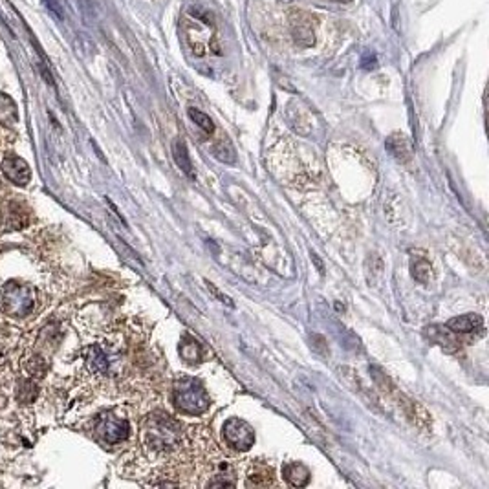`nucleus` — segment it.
Listing matches in <instances>:
<instances>
[{
    "label": "nucleus",
    "instance_id": "nucleus-19",
    "mask_svg": "<svg viewBox=\"0 0 489 489\" xmlns=\"http://www.w3.org/2000/svg\"><path fill=\"white\" fill-rule=\"evenodd\" d=\"M361 67L365 68V70H372L374 67H376V57L374 55H365L361 61Z\"/></svg>",
    "mask_w": 489,
    "mask_h": 489
},
{
    "label": "nucleus",
    "instance_id": "nucleus-3",
    "mask_svg": "<svg viewBox=\"0 0 489 489\" xmlns=\"http://www.w3.org/2000/svg\"><path fill=\"white\" fill-rule=\"evenodd\" d=\"M0 306L11 317H26L33 308V295L28 286L8 282L0 291Z\"/></svg>",
    "mask_w": 489,
    "mask_h": 489
},
{
    "label": "nucleus",
    "instance_id": "nucleus-5",
    "mask_svg": "<svg viewBox=\"0 0 489 489\" xmlns=\"http://www.w3.org/2000/svg\"><path fill=\"white\" fill-rule=\"evenodd\" d=\"M97 433L107 443H119L127 440L130 427H128L127 420L107 414V416H101L97 422Z\"/></svg>",
    "mask_w": 489,
    "mask_h": 489
},
{
    "label": "nucleus",
    "instance_id": "nucleus-12",
    "mask_svg": "<svg viewBox=\"0 0 489 489\" xmlns=\"http://www.w3.org/2000/svg\"><path fill=\"white\" fill-rule=\"evenodd\" d=\"M273 484V469L266 464H253L251 471L248 473L246 486H255V488H266Z\"/></svg>",
    "mask_w": 489,
    "mask_h": 489
},
{
    "label": "nucleus",
    "instance_id": "nucleus-15",
    "mask_svg": "<svg viewBox=\"0 0 489 489\" xmlns=\"http://www.w3.org/2000/svg\"><path fill=\"white\" fill-rule=\"evenodd\" d=\"M180 354H182V357H184L185 361L196 363L200 359L198 341H194V339H189L187 337V339L180 345Z\"/></svg>",
    "mask_w": 489,
    "mask_h": 489
},
{
    "label": "nucleus",
    "instance_id": "nucleus-1",
    "mask_svg": "<svg viewBox=\"0 0 489 489\" xmlns=\"http://www.w3.org/2000/svg\"><path fill=\"white\" fill-rule=\"evenodd\" d=\"M173 402L174 407L187 416H198L205 413L211 405L209 394L204 385L194 377H182L174 383Z\"/></svg>",
    "mask_w": 489,
    "mask_h": 489
},
{
    "label": "nucleus",
    "instance_id": "nucleus-10",
    "mask_svg": "<svg viewBox=\"0 0 489 489\" xmlns=\"http://www.w3.org/2000/svg\"><path fill=\"white\" fill-rule=\"evenodd\" d=\"M282 474L295 488H304L310 482V471L306 465L299 464V462H290V464L282 465Z\"/></svg>",
    "mask_w": 489,
    "mask_h": 489
},
{
    "label": "nucleus",
    "instance_id": "nucleus-17",
    "mask_svg": "<svg viewBox=\"0 0 489 489\" xmlns=\"http://www.w3.org/2000/svg\"><path fill=\"white\" fill-rule=\"evenodd\" d=\"M88 361H90V365H92V368L96 372H107V357H105V354H103L99 348H92V354L88 357Z\"/></svg>",
    "mask_w": 489,
    "mask_h": 489
},
{
    "label": "nucleus",
    "instance_id": "nucleus-6",
    "mask_svg": "<svg viewBox=\"0 0 489 489\" xmlns=\"http://www.w3.org/2000/svg\"><path fill=\"white\" fill-rule=\"evenodd\" d=\"M2 173L10 182L17 185H26L31 178V171L28 163L17 156H6L2 162Z\"/></svg>",
    "mask_w": 489,
    "mask_h": 489
},
{
    "label": "nucleus",
    "instance_id": "nucleus-4",
    "mask_svg": "<svg viewBox=\"0 0 489 489\" xmlns=\"http://www.w3.org/2000/svg\"><path fill=\"white\" fill-rule=\"evenodd\" d=\"M224 440L237 451H250L255 445V431L244 420L231 418L224 423Z\"/></svg>",
    "mask_w": 489,
    "mask_h": 489
},
{
    "label": "nucleus",
    "instance_id": "nucleus-8",
    "mask_svg": "<svg viewBox=\"0 0 489 489\" xmlns=\"http://www.w3.org/2000/svg\"><path fill=\"white\" fill-rule=\"evenodd\" d=\"M425 336L434 343L442 347L445 352H456L460 348V343L456 341V337L453 336V332L445 328V326H427L425 328Z\"/></svg>",
    "mask_w": 489,
    "mask_h": 489
},
{
    "label": "nucleus",
    "instance_id": "nucleus-7",
    "mask_svg": "<svg viewBox=\"0 0 489 489\" xmlns=\"http://www.w3.org/2000/svg\"><path fill=\"white\" fill-rule=\"evenodd\" d=\"M291 30H293L295 41L302 44V46H310L316 41L314 24H311V19L308 17V13H295V15L291 17Z\"/></svg>",
    "mask_w": 489,
    "mask_h": 489
},
{
    "label": "nucleus",
    "instance_id": "nucleus-9",
    "mask_svg": "<svg viewBox=\"0 0 489 489\" xmlns=\"http://www.w3.org/2000/svg\"><path fill=\"white\" fill-rule=\"evenodd\" d=\"M482 325H484V321L477 314H465V316L453 317L447 321V328L453 334H471L474 330H480Z\"/></svg>",
    "mask_w": 489,
    "mask_h": 489
},
{
    "label": "nucleus",
    "instance_id": "nucleus-11",
    "mask_svg": "<svg viewBox=\"0 0 489 489\" xmlns=\"http://www.w3.org/2000/svg\"><path fill=\"white\" fill-rule=\"evenodd\" d=\"M411 273L414 280H418L420 284H429V280L433 277V266L423 253H413L411 257Z\"/></svg>",
    "mask_w": 489,
    "mask_h": 489
},
{
    "label": "nucleus",
    "instance_id": "nucleus-18",
    "mask_svg": "<svg viewBox=\"0 0 489 489\" xmlns=\"http://www.w3.org/2000/svg\"><path fill=\"white\" fill-rule=\"evenodd\" d=\"M42 2H44L48 10L53 13V17H57L59 21H62V19H65V10H62V6L59 4V0H42Z\"/></svg>",
    "mask_w": 489,
    "mask_h": 489
},
{
    "label": "nucleus",
    "instance_id": "nucleus-16",
    "mask_svg": "<svg viewBox=\"0 0 489 489\" xmlns=\"http://www.w3.org/2000/svg\"><path fill=\"white\" fill-rule=\"evenodd\" d=\"M189 117H191V119H193V121L196 123L205 134H213L214 125L207 114H204L202 110H198V108H189Z\"/></svg>",
    "mask_w": 489,
    "mask_h": 489
},
{
    "label": "nucleus",
    "instance_id": "nucleus-14",
    "mask_svg": "<svg viewBox=\"0 0 489 489\" xmlns=\"http://www.w3.org/2000/svg\"><path fill=\"white\" fill-rule=\"evenodd\" d=\"M173 154H174V160H176V163H178V167L184 171L185 174H187L189 178L194 180V171H193V163H191V158H189V153H187V147H185V143L182 141V139H176L173 145Z\"/></svg>",
    "mask_w": 489,
    "mask_h": 489
},
{
    "label": "nucleus",
    "instance_id": "nucleus-2",
    "mask_svg": "<svg viewBox=\"0 0 489 489\" xmlns=\"http://www.w3.org/2000/svg\"><path fill=\"white\" fill-rule=\"evenodd\" d=\"M180 433H182V429L176 420L163 416V414L154 416L151 418V425L147 429V442L156 451H167L178 443Z\"/></svg>",
    "mask_w": 489,
    "mask_h": 489
},
{
    "label": "nucleus",
    "instance_id": "nucleus-13",
    "mask_svg": "<svg viewBox=\"0 0 489 489\" xmlns=\"http://www.w3.org/2000/svg\"><path fill=\"white\" fill-rule=\"evenodd\" d=\"M387 148L391 151L394 158L400 160V162H407L411 158V145H409L407 138L405 136H400V134H394L391 138L387 139Z\"/></svg>",
    "mask_w": 489,
    "mask_h": 489
}]
</instances>
